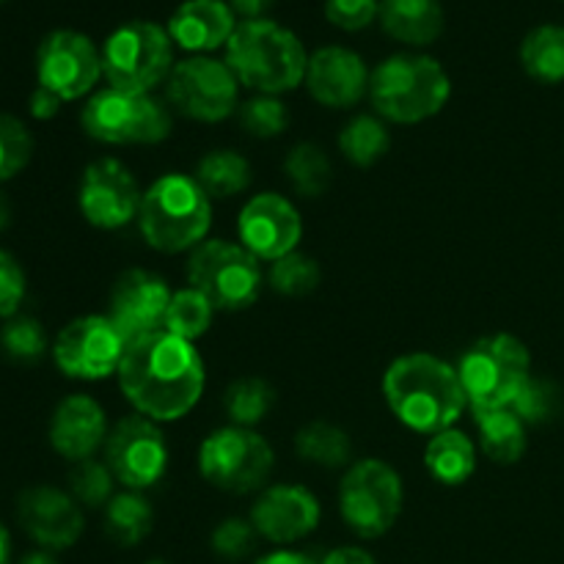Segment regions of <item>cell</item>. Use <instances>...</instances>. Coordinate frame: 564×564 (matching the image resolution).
<instances>
[{
  "instance_id": "obj_1",
  "label": "cell",
  "mask_w": 564,
  "mask_h": 564,
  "mask_svg": "<svg viewBox=\"0 0 564 564\" xmlns=\"http://www.w3.org/2000/svg\"><path fill=\"white\" fill-rule=\"evenodd\" d=\"M207 383L204 361L193 341L158 330L127 345L119 389L135 413L152 422H176L198 405Z\"/></svg>"
},
{
  "instance_id": "obj_2",
  "label": "cell",
  "mask_w": 564,
  "mask_h": 564,
  "mask_svg": "<svg viewBox=\"0 0 564 564\" xmlns=\"http://www.w3.org/2000/svg\"><path fill=\"white\" fill-rule=\"evenodd\" d=\"M383 397L389 411L422 435L452 430L468 405L457 369L430 352L397 358L383 375Z\"/></svg>"
},
{
  "instance_id": "obj_3",
  "label": "cell",
  "mask_w": 564,
  "mask_h": 564,
  "mask_svg": "<svg viewBox=\"0 0 564 564\" xmlns=\"http://www.w3.org/2000/svg\"><path fill=\"white\" fill-rule=\"evenodd\" d=\"M226 66L240 86L275 97L306 80L308 55L290 28L264 17L237 22L226 44Z\"/></svg>"
},
{
  "instance_id": "obj_4",
  "label": "cell",
  "mask_w": 564,
  "mask_h": 564,
  "mask_svg": "<svg viewBox=\"0 0 564 564\" xmlns=\"http://www.w3.org/2000/svg\"><path fill=\"white\" fill-rule=\"evenodd\" d=\"M138 226L154 251H193L213 226V198L193 176L163 174L143 193Z\"/></svg>"
},
{
  "instance_id": "obj_5",
  "label": "cell",
  "mask_w": 564,
  "mask_h": 564,
  "mask_svg": "<svg viewBox=\"0 0 564 564\" xmlns=\"http://www.w3.org/2000/svg\"><path fill=\"white\" fill-rule=\"evenodd\" d=\"M369 97L386 121L419 124L444 110L452 97V80L441 61L430 55L397 53L372 69Z\"/></svg>"
},
{
  "instance_id": "obj_6",
  "label": "cell",
  "mask_w": 564,
  "mask_h": 564,
  "mask_svg": "<svg viewBox=\"0 0 564 564\" xmlns=\"http://www.w3.org/2000/svg\"><path fill=\"white\" fill-rule=\"evenodd\" d=\"M457 375H460L468 405L477 416V413L501 411L516 402V397L532 378V358H529L527 345L516 336H485L463 352Z\"/></svg>"
},
{
  "instance_id": "obj_7",
  "label": "cell",
  "mask_w": 564,
  "mask_h": 564,
  "mask_svg": "<svg viewBox=\"0 0 564 564\" xmlns=\"http://www.w3.org/2000/svg\"><path fill=\"white\" fill-rule=\"evenodd\" d=\"M174 69V42L169 28L158 22L132 20L116 28L102 44V75L110 88L152 94Z\"/></svg>"
},
{
  "instance_id": "obj_8",
  "label": "cell",
  "mask_w": 564,
  "mask_h": 564,
  "mask_svg": "<svg viewBox=\"0 0 564 564\" xmlns=\"http://www.w3.org/2000/svg\"><path fill=\"white\" fill-rule=\"evenodd\" d=\"M80 124L88 138L110 147L160 143L171 135V110L152 94L102 88L86 102Z\"/></svg>"
},
{
  "instance_id": "obj_9",
  "label": "cell",
  "mask_w": 564,
  "mask_h": 564,
  "mask_svg": "<svg viewBox=\"0 0 564 564\" xmlns=\"http://www.w3.org/2000/svg\"><path fill=\"white\" fill-rule=\"evenodd\" d=\"M187 284L202 292L215 312H242L262 292V270L240 242L204 240L187 259Z\"/></svg>"
},
{
  "instance_id": "obj_10",
  "label": "cell",
  "mask_w": 564,
  "mask_h": 564,
  "mask_svg": "<svg viewBox=\"0 0 564 564\" xmlns=\"http://www.w3.org/2000/svg\"><path fill=\"white\" fill-rule=\"evenodd\" d=\"M405 505L402 479L389 463L358 460L347 468L339 485L341 521L364 540H378L391 532Z\"/></svg>"
},
{
  "instance_id": "obj_11",
  "label": "cell",
  "mask_w": 564,
  "mask_h": 564,
  "mask_svg": "<svg viewBox=\"0 0 564 564\" xmlns=\"http://www.w3.org/2000/svg\"><path fill=\"white\" fill-rule=\"evenodd\" d=\"M273 446L246 427L215 430L198 449V471L213 488L226 494H253L273 471Z\"/></svg>"
},
{
  "instance_id": "obj_12",
  "label": "cell",
  "mask_w": 564,
  "mask_h": 564,
  "mask_svg": "<svg viewBox=\"0 0 564 564\" xmlns=\"http://www.w3.org/2000/svg\"><path fill=\"white\" fill-rule=\"evenodd\" d=\"M165 86V102L180 116L193 121H224L237 113V83L235 72L226 66V61L207 58V55H193L180 61L171 69Z\"/></svg>"
},
{
  "instance_id": "obj_13",
  "label": "cell",
  "mask_w": 564,
  "mask_h": 564,
  "mask_svg": "<svg viewBox=\"0 0 564 564\" xmlns=\"http://www.w3.org/2000/svg\"><path fill=\"white\" fill-rule=\"evenodd\" d=\"M127 345L113 319L102 314L77 317L55 336V367L72 380H105L119 375Z\"/></svg>"
},
{
  "instance_id": "obj_14",
  "label": "cell",
  "mask_w": 564,
  "mask_h": 564,
  "mask_svg": "<svg viewBox=\"0 0 564 564\" xmlns=\"http://www.w3.org/2000/svg\"><path fill=\"white\" fill-rule=\"evenodd\" d=\"M105 463L116 482L127 490H149L169 471V444L158 422L132 413L124 416L105 441Z\"/></svg>"
},
{
  "instance_id": "obj_15",
  "label": "cell",
  "mask_w": 564,
  "mask_h": 564,
  "mask_svg": "<svg viewBox=\"0 0 564 564\" xmlns=\"http://www.w3.org/2000/svg\"><path fill=\"white\" fill-rule=\"evenodd\" d=\"M39 86L53 91L64 102L80 99L102 77V50L83 33L61 28L44 36L36 53Z\"/></svg>"
},
{
  "instance_id": "obj_16",
  "label": "cell",
  "mask_w": 564,
  "mask_h": 564,
  "mask_svg": "<svg viewBox=\"0 0 564 564\" xmlns=\"http://www.w3.org/2000/svg\"><path fill=\"white\" fill-rule=\"evenodd\" d=\"M141 198L143 193L132 171L116 158L94 160L83 171L77 204H80L83 218L97 229L110 231L130 224L141 209Z\"/></svg>"
},
{
  "instance_id": "obj_17",
  "label": "cell",
  "mask_w": 564,
  "mask_h": 564,
  "mask_svg": "<svg viewBox=\"0 0 564 564\" xmlns=\"http://www.w3.org/2000/svg\"><path fill=\"white\" fill-rule=\"evenodd\" d=\"M237 231L242 248H248L257 259L275 262L297 248L303 237V220L290 198L281 193H259L242 207Z\"/></svg>"
},
{
  "instance_id": "obj_18",
  "label": "cell",
  "mask_w": 564,
  "mask_h": 564,
  "mask_svg": "<svg viewBox=\"0 0 564 564\" xmlns=\"http://www.w3.org/2000/svg\"><path fill=\"white\" fill-rule=\"evenodd\" d=\"M17 521L22 532L44 551L72 549L86 527L80 505L72 499V494L50 488V485L22 490L17 499Z\"/></svg>"
},
{
  "instance_id": "obj_19",
  "label": "cell",
  "mask_w": 564,
  "mask_h": 564,
  "mask_svg": "<svg viewBox=\"0 0 564 564\" xmlns=\"http://www.w3.org/2000/svg\"><path fill=\"white\" fill-rule=\"evenodd\" d=\"M174 292L158 273L149 270H127L110 292V314L116 328L127 341H138L158 334L165 325V312Z\"/></svg>"
},
{
  "instance_id": "obj_20",
  "label": "cell",
  "mask_w": 564,
  "mask_h": 564,
  "mask_svg": "<svg viewBox=\"0 0 564 564\" xmlns=\"http://www.w3.org/2000/svg\"><path fill=\"white\" fill-rule=\"evenodd\" d=\"M319 501L301 485H273L262 490L251 510V523L259 538L275 545H290L308 538L319 527Z\"/></svg>"
},
{
  "instance_id": "obj_21",
  "label": "cell",
  "mask_w": 564,
  "mask_h": 564,
  "mask_svg": "<svg viewBox=\"0 0 564 564\" xmlns=\"http://www.w3.org/2000/svg\"><path fill=\"white\" fill-rule=\"evenodd\" d=\"M369 69L352 50L330 44L308 55L306 86L308 94L325 108H350L369 94Z\"/></svg>"
},
{
  "instance_id": "obj_22",
  "label": "cell",
  "mask_w": 564,
  "mask_h": 564,
  "mask_svg": "<svg viewBox=\"0 0 564 564\" xmlns=\"http://www.w3.org/2000/svg\"><path fill=\"white\" fill-rule=\"evenodd\" d=\"M105 441H108V419L97 400L72 394L58 402L50 419V444L64 460H88L99 446H105Z\"/></svg>"
},
{
  "instance_id": "obj_23",
  "label": "cell",
  "mask_w": 564,
  "mask_h": 564,
  "mask_svg": "<svg viewBox=\"0 0 564 564\" xmlns=\"http://www.w3.org/2000/svg\"><path fill=\"white\" fill-rule=\"evenodd\" d=\"M237 28V17L224 0H185L169 20V36L187 53H209L226 47Z\"/></svg>"
},
{
  "instance_id": "obj_24",
  "label": "cell",
  "mask_w": 564,
  "mask_h": 564,
  "mask_svg": "<svg viewBox=\"0 0 564 564\" xmlns=\"http://www.w3.org/2000/svg\"><path fill=\"white\" fill-rule=\"evenodd\" d=\"M380 25L391 39L413 47L433 44L444 33L438 0H380Z\"/></svg>"
},
{
  "instance_id": "obj_25",
  "label": "cell",
  "mask_w": 564,
  "mask_h": 564,
  "mask_svg": "<svg viewBox=\"0 0 564 564\" xmlns=\"http://www.w3.org/2000/svg\"><path fill=\"white\" fill-rule=\"evenodd\" d=\"M424 466L435 482L457 488V485H466L477 471V446L460 430H444L438 435H430Z\"/></svg>"
},
{
  "instance_id": "obj_26",
  "label": "cell",
  "mask_w": 564,
  "mask_h": 564,
  "mask_svg": "<svg viewBox=\"0 0 564 564\" xmlns=\"http://www.w3.org/2000/svg\"><path fill=\"white\" fill-rule=\"evenodd\" d=\"M474 419H477L479 446L488 460L499 463V466H512L521 460L527 452V424L510 408L477 413Z\"/></svg>"
},
{
  "instance_id": "obj_27",
  "label": "cell",
  "mask_w": 564,
  "mask_h": 564,
  "mask_svg": "<svg viewBox=\"0 0 564 564\" xmlns=\"http://www.w3.org/2000/svg\"><path fill=\"white\" fill-rule=\"evenodd\" d=\"M251 163L235 149H215L204 154L196 165L193 180L202 185L209 198H231L251 185Z\"/></svg>"
},
{
  "instance_id": "obj_28",
  "label": "cell",
  "mask_w": 564,
  "mask_h": 564,
  "mask_svg": "<svg viewBox=\"0 0 564 564\" xmlns=\"http://www.w3.org/2000/svg\"><path fill=\"white\" fill-rule=\"evenodd\" d=\"M154 527V510L138 490H127L105 507V532L121 549L141 545Z\"/></svg>"
},
{
  "instance_id": "obj_29",
  "label": "cell",
  "mask_w": 564,
  "mask_h": 564,
  "mask_svg": "<svg viewBox=\"0 0 564 564\" xmlns=\"http://www.w3.org/2000/svg\"><path fill=\"white\" fill-rule=\"evenodd\" d=\"M521 64L540 83L564 80V28L540 25L521 42Z\"/></svg>"
},
{
  "instance_id": "obj_30",
  "label": "cell",
  "mask_w": 564,
  "mask_h": 564,
  "mask_svg": "<svg viewBox=\"0 0 564 564\" xmlns=\"http://www.w3.org/2000/svg\"><path fill=\"white\" fill-rule=\"evenodd\" d=\"M297 455L306 463L323 468H341L352 457V441L341 427L328 422H312L297 430L295 435Z\"/></svg>"
},
{
  "instance_id": "obj_31",
  "label": "cell",
  "mask_w": 564,
  "mask_h": 564,
  "mask_svg": "<svg viewBox=\"0 0 564 564\" xmlns=\"http://www.w3.org/2000/svg\"><path fill=\"white\" fill-rule=\"evenodd\" d=\"M391 147V132L375 116H356L352 121H347L339 132V149L352 165L358 169H369V165L378 163L380 158H386Z\"/></svg>"
},
{
  "instance_id": "obj_32",
  "label": "cell",
  "mask_w": 564,
  "mask_h": 564,
  "mask_svg": "<svg viewBox=\"0 0 564 564\" xmlns=\"http://www.w3.org/2000/svg\"><path fill=\"white\" fill-rule=\"evenodd\" d=\"M275 405V391L262 378H240L226 389L224 408L235 427H257Z\"/></svg>"
},
{
  "instance_id": "obj_33",
  "label": "cell",
  "mask_w": 564,
  "mask_h": 564,
  "mask_svg": "<svg viewBox=\"0 0 564 564\" xmlns=\"http://www.w3.org/2000/svg\"><path fill=\"white\" fill-rule=\"evenodd\" d=\"M284 171L301 196L317 198L330 185V160L317 143H297L284 160Z\"/></svg>"
},
{
  "instance_id": "obj_34",
  "label": "cell",
  "mask_w": 564,
  "mask_h": 564,
  "mask_svg": "<svg viewBox=\"0 0 564 564\" xmlns=\"http://www.w3.org/2000/svg\"><path fill=\"white\" fill-rule=\"evenodd\" d=\"M213 303H209L198 290L187 286V290L174 292V297H171L163 328L169 330V334L180 336V339L196 341L207 334L209 325H213Z\"/></svg>"
},
{
  "instance_id": "obj_35",
  "label": "cell",
  "mask_w": 564,
  "mask_h": 564,
  "mask_svg": "<svg viewBox=\"0 0 564 564\" xmlns=\"http://www.w3.org/2000/svg\"><path fill=\"white\" fill-rule=\"evenodd\" d=\"M113 485L116 477L108 468V463H99L94 457L75 463L69 474L72 499L80 507H88V510L108 507L110 499H113Z\"/></svg>"
},
{
  "instance_id": "obj_36",
  "label": "cell",
  "mask_w": 564,
  "mask_h": 564,
  "mask_svg": "<svg viewBox=\"0 0 564 564\" xmlns=\"http://www.w3.org/2000/svg\"><path fill=\"white\" fill-rule=\"evenodd\" d=\"M268 281L279 295H286V297L312 295L319 284V264L314 262L312 257H306V253L292 251L270 264Z\"/></svg>"
},
{
  "instance_id": "obj_37",
  "label": "cell",
  "mask_w": 564,
  "mask_h": 564,
  "mask_svg": "<svg viewBox=\"0 0 564 564\" xmlns=\"http://www.w3.org/2000/svg\"><path fill=\"white\" fill-rule=\"evenodd\" d=\"M0 350L17 364H36L47 352L44 325L33 317H11L0 328Z\"/></svg>"
},
{
  "instance_id": "obj_38",
  "label": "cell",
  "mask_w": 564,
  "mask_h": 564,
  "mask_svg": "<svg viewBox=\"0 0 564 564\" xmlns=\"http://www.w3.org/2000/svg\"><path fill=\"white\" fill-rule=\"evenodd\" d=\"M237 119H240L242 130L253 138H275L290 127V110L281 99L270 97V94H259V97L248 99L237 108Z\"/></svg>"
},
{
  "instance_id": "obj_39",
  "label": "cell",
  "mask_w": 564,
  "mask_h": 564,
  "mask_svg": "<svg viewBox=\"0 0 564 564\" xmlns=\"http://www.w3.org/2000/svg\"><path fill=\"white\" fill-rule=\"evenodd\" d=\"M33 158V138L17 116L0 113V182L14 180Z\"/></svg>"
},
{
  "instance_id": "obj_40",
  "label": "cell",
  "mask_w": 564,
  "mask_h": 564,
  "mask_svg": "<svg viewBox=\"0 0 564 564\" xmlns=\"http://www.w3.org/2000/svg\"><path fill=\"white\" fill-rule=\"evenodd\" d=\"M556 405H560V394H556L554 386H551L549 380L529 378V383L523 386L521 394L516 397L510 411L516 413L523 424H543L554 416Z\"/></svg>"
},
{
  "instance_id": "obj_41",
  "label": "cell",
  "mask_w": 564,
  "mask_h": 564,
  "mask_svg": "<svg viewBox=\"0 0 564 564\" xmlns=\"http://www.w3.org/2000/svg\"><path fill=\"white\" fill-rule=\"evenodd\" d=\"M257 529H253L251 521H242V518H226L224 523H218L209 538V545H213L215 556L226 562H240L246 560L248 554L257 545Z\"/></svg>"
},
{
  "instance_id": "obj_42",
  "label": "cell",
  "mask_w": 564,
  "mask_h": 564,
  "mask_svg": "<svg viewBox=\"0 0 564 564\" xmlns=\"http://www.w3.org/2000/svg\"><path fill=\"white\" fill-rule=\"evenodd\" d=\"M378 0H325V17L341 31H364L378 17Z\"/></svg>"
},
{
  "instance_id": "obj_43",
  "label": "cell",
  "mask_w": 564,
  "mask_h": 564,
  "mask_svg": "<svg viewBox=\"0 0 564 564\" xmlns=\"http://www.w3.org/2000/svg\"><path fill=\"white\" fill-rule=\"evenodd\" d=\"M25 301V273L9 251L0 248V319L17 317Z\"/></svg>"
},
{
  "instance_id": "obj_44",
  "label": "cell",
  "mask_w": 564,
  "mask_h": 564,
  "mask_svg": "<svg viewBox=\"0 0 564 564\" xmlns=\"http://www.w3.org/2000/svg\"><path fill=\"white\" fill-rule=\"evenodd\" d=\"M61 102H64V99L55 97L53 91H47L44 86H36L33 88L31 99H28V110H31L33 119L47 121V119H53V116H58Z\"/></svg>"
},
{
  "instance_id": "obj_45",
  "label": "cell",
  "mask_w": 564,
  "mask_h": 564,
  "mask_svg": "<svg viewBox=\"0 0 564 564\" xmlns=\"http://www.w3.org/2000/svg\"><path fill=\"white\" fill-rule=\"evenodd\" d=\"M319 564H378V560L369 551L356 549V545H341V549L330 551Z\"/></svg>"
},
{
  "instance_id": "obj_46",
  "label": "cell",
  "mask_w": 564,
  "mask_h": 564,
  "mask_svg": "<svg viewBox=\"0 0 564 564\" xmlns=\"http://www.w3.org/2000/svg\"><path fill=\"white\" fill-rule=\"evenodd\" d=\"M273 3L275 0H229L235 17H242V20H264Z\"/></svg>"
},
{
  "instance_id": "obj_47",
  "label": "cell",
  "mask_w": 564,
  "mask_h": 564,
  "mask_svg": "<svg viewBox=\"0 0 564 564\" xmlns=\"http://www.w3.org/2000/svg\"><path fill=\"white\" fill-rule=\"evenodd\" d=\"M253 564H319V562H314L312 556L301 554V551H273V554L262 556V560Z\"/></svg>"
},
{
  "instance_id": "obj_48",
  "label": "cell",
  "mask_w": 564,
  "mask_h": 564,
  "mask_svg": "<svg viewBox=\"0 0 564 564\" xmlns=\"http://www.w3.org/2000/svg\"><path fill=\"white\" fill-rule=\"evenodd\" d=\"M20 564H58V562H55V556L50 554V551L39 549V551H31V554L22 556Z\"/></svg>"
},
{
  "instance_id": "obj_49",
  "label": "cell",
  "mask_w": 564,
  "mask_h": 564,
  "mask_svg": "<svg viewBox=\"0 0 564 564\" xmlns=\"http://www.w3.org/2000/svg\"><path fill=\"white\" fill-rule=\"evenodd\" d=\"M0 564H11V534L0 523Z\"/></svg>"
},
{
  "instance_id": "obj_50",
  "label": "cell",
  "mask_w": 564,
  "mask_h": 564,
  "mask_svg": "<svg viewBox=\"0 0 564 564\" xmlns=\"http://www.w3.org/2000/svg\"><path fill=\"white\" fill-rule=\"evenodd\" d=\"M9 224H11V207L9 202H6L3 193H0V231L9 229Z\"/></svg>"
},
{
  "instance_id": "obj_51",
  "label": "cell",
  "mask_w": 564,
  "mask_h": 564,
  "mask_svg": "<svg viewBox=\"0 0 564 564\" xmlns=\"http://www.w3.org/2000/svg\"><path fill=\"white\" fill-rule=\"evenodd\" d=\"M147 564H171V562H165V560H149Z\"/></svg>"
}]
</instances>
